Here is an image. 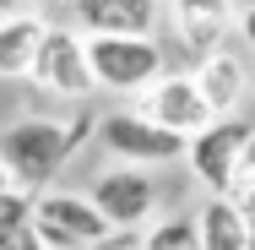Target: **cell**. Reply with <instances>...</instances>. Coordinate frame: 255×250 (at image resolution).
<instances>
[{
    "label": "cell",
    "mask_w": 255,
    "mask_h": 250,
    "mask_svg": "<svg viewBox=\"0 0 255 250\" xmlns=\"http://www.w3.org/2000/svg\"><path fill=\"white\" fill-rule=\"evenodd\" d=\"M87 136H98V114L93 109H76L65 120L22 114L16 125L0 131V163H5V174H11V185L22 196H44V191H54L60 169L87 147Z\"/></svg>",
    "instance_id": "obj_1"
},
{
    "label": "cell",
    "mask_w": 255,
    "mask_h": 250,
    "mask_svg": "<svg viewBox=\"0 0 255 250\" xmlns=\"http://www.w3.org/2000/svg\"><path fill=\"white\" fill-rule=\"evenodd\" d=\"M33 234L49 250H93V245L136 250L141 245V234H114L87 191H60V185L44 191V196H33Z\"/></svg>",
    "instance_id": "obj_2"
},
{
    "label": "cell",
    "mask_w": 255,
    "mask_h": 250,
    "mask_svg": "<svg viewBox=\"0 0 255 250\" xmlns=\"http://www.w3.org/2000/svg\"><path fill=\"white\" fill-rule=\"evenodd\" d=\"M27 87L44 93V98H54V103H87L98 93L93 65H87V38L71 22H49L44 44H38V60L27 71Z\"/></svg>",
    "instance_id": "obj_3"
},
{
    "label": "cell",
    "mask_w": 255,
    "mask_h": 250,
    "mask_svg": "<svg viewBox=\"0 0 255 250\" xmlns=\"http://www.w3.org/2000/svg\"><path fill=\"white\" fill-rule=\"evenodd\" d=\"M87 196L109 218L114 234H141L147 223L163 218V191H157L152 169H130V163H103L87 185Z\"/></svg>",
    "instance_id": "obj_4"
},
{
    "label": "cell",
    "mask_w": 255,
    "mask_h": 250,
    "mask_svg": "<svg viewBox=\"0 0 255 250\" xmlns=\"http://www.w3.org/2000/svg\"><path fill=\"white\" fill-rule=\"evenodd\" d=\"M87 65H93L98 93L136 98L168 71V54L157 38H87Z\"/></svg>",
    "instance_id": "obj_5"
},
{
    "label": "cell",
    "mask_w": 255,
    "mask_h": 250,
    "mask_svg": "<svg viewBox=\"0 0 255 250\" xmlns=\"http://www.w3.org/2000/svg\"><path fill=\"white\" fill-rule=\"evenodd\" d=\"M98 147L109 152V163H130V169L185 163V136L152 125L136 109H109V114H98Z\"/></svg>",
    "instance_id": "obj_6"
},
{
    "label": "cell",
    "mask_w": 255,
    "mask_h": 250,
    "mask_svg": "<svg viewBox=\"0 0 255 250\" xmlns=\"http://www.w3.org/2000/svg\"><path fill=\"white\" fill-rule=\"evenodd\" d=\"M250 131H255V120H245V114H223V120H212L206 131H196V136L185 142V169H190V180L201 185L206 196H228Z\"/></svg>",
    "instance_id": "obj_7"
},
{
    "label": "cell",
    "mask_w": 255,
    "mask_h": 250,
    "mask_svg": "<svg viewBox=\"0 0 255 250\" xmlns=\"http://www.w3.org/2000/svg\"><path fill=\"white\" fill-rule=\"evenodd\" d=\"M136 114H147L152 125H163V131H174V136H196V131H206L212 125V109H206V98L196 93V82H190V71H163L147 93H136V103H130Z\"/></svg>",
    "instance_id": "obj_8"
},
{
    "label": "cell",
    "mask_w": 255,
    "mask_h": 250,
    "mask_svg": "<svg viewBox=\"0 0 255 250\" xmlns=\"http://www.w3.org/2000/svg\"><path fill=\"white\" fill-rule=\"evenodd\" d=\"M65 16L82 38H157L163 0H71Z\"/></svg>",
    "instance_id": "obj_9"
},
{
    "label": "cell",
    "mask_w": 255,
    "mask_h": 250,
    "mask_svg": "<svg viewBox=\"0 0 255 250\" xmlns=\"http://www.w3.org/2000/svg\"><path fill=\"white\" fill-rule=\"evenodd\" d=\"M234 22H239V0H168V27L190 60L228 49Z\"/></svg>",
    "instance_id": "obj_10"
},
{
    "label": "cell",
    "mask_w": 255,
    "mask_h": 250,
    "mask_svg": "<svg viewBox=\"0 0 255 250\" xmlns=\"http://www.w3.org/2000/svg\"><path fill=\"white\" fill-rule=\"evenodd\" d=\"M190 82H196V93L206 98L212 120L239 114L245 98H250V87H255V76H250V65H245L239 49H217V54H206V60H196L190 65Z\"/></svg>",
    "instance_id": "obj_11"
},
{
    "label": "cell",
    "mask_w": 255,
    "mask_h": 250,
    "mask_svg": "<svg viewBox=\"0 0 255 250\" xmlns=\"http://www.w3.org/2000/svg\"><path fill=\"white\" fill-rule=\"evenodd\" d=\"M44 33H49V16H38V11L0 16V82H27Z\"/></svg>",
    "instance_id": "obj_12"
},
{
    "label": "cell",
    "mask_w": 255,
    "mask_h": 250,
    "mask_svg": "<svg viewBox=\"0 0 255 250\" xmlns=\"http://www.w3.org/2000/svg\"><path fill=\"white\" fill-rule=\"evenodd\" d=\"M196 229H201V250H250V218L228 196H206Z\"/></svg>",
    "instance_id": "obj_13"
},
{
    "label": "cell",
    "mask_w": 255,
    "mask_h": 250,
    "mask_svg": "<svg viewBox=\"0 0 255 250\" xmlns=\"http://www.w3.org/2000/svg\"><path fill=\"white\" fill-rule=\"evenodd\" d=\"M136 250H201L196 212H163L157 223L141 229V245H136Z\"/></svg>",
    "instance_id": "obj_14"
},
{
    "label": "cell",
    "mask_w": 255,
    "mask_h": 250,
    "mask_svg": "<svg viewBox=\"0 0 255 250\" xmlns=\"http://www.w3.org/2000/svg\"><path fill=\"white\" fill-rule=\"evenodd\" d=\"M27 229H33V196L16 191V196L0 201V250H16Z\"/></svg>",
    "instance_id": "obj_15"
},
{
    "label": "cell",
    "mask_w": 255,
    "mask_h": 250,
    "mask_svg": "<svg viewBox=\"0 0 255 250\" xmlns=\"http://www.w3.org/2000/svg\"><path fill=\"white\" fill-rule=\"evenodd\" d=\"M245 196H255V131H250V142H245V152H239L234 185H228V201H245Z\"/></svg>",
    "instance_id": "obj_16"
},
{
    "label": "cell",
    "mask_w": 255,
    "mask_h": 250,
    "mask_svg": "<svg viewBox=\"0 0 255 250\" xmlns=\"http://www.w3.org/2000/svg\"><path fill=\"white\" fill-rule=\"evenodd\" d=\"M234 33H239V44L255 54V0H245V5H239V22H234Z\"/></svg>",
    "instance_id": "obj_17"
},
{
    "label": "cell",
    "mask_w": 255,
    "mask_h": 250,
    "mask_svg": "<svg viewBox=\"0 0 255 250\" xmlns=\"http://www.w3.org/2000/svg\"><path fill=\"white\" fill-rule=\"evenodd\" d=\"M71 0H27V11H38V16H49V11H65Z\"/></svg>",
    "instance_id": "obj_18"
},
{
    "label": "cell",
    "mask_w": 255,
    "mask_h": 250,
    "mask_svg": "<svg viewBox=\"0 0 255 250\" xmlns=\"http://www.w3.org/2000/svg\"><path fill=\"white\" fill-rule=\"evenodd\" d=\"M16 250H49V245H44V240H38L33 229H27V234H22V245H16Z\"/></svg>",
    "instance_id": "obj_19"
},
{
    "label": "cell",
    "mask_w": 255,
    "mask_h": 250,
    "mask_svg": "<svg viewBox=\"0 0 255 250\" xmlns=\"http://www.w3.org/2000/svg\"><path fill=\"white\" fill-rule=\"evenodd\" d=\"M5 196H16V185H11V174H5V163H0V201Z\"/></svg>",
    "instance_id": "obj_20"
},
{
    "label": "cell",
    "mask_w": 255,
    "mask_h": 250,
    "mask_svg": "<svg viewBox=\"0 0 255 250\" xmlns=\"http://www.w3.org/2000/svg\"><path fill=\"white\" fill-rule=\"evenodd\" d=\"M11 11H27V0H0V16H11Z\"/></svg>",
    "instance_id": "obj_21"
},
{
    "label": "cell",
    "mask_w": 255,
    "mask_h": 250,
    "mask_svg": "<svg viewBox=\"0 0 255 250\" xmlns=\"http://www.w3.org/2000/svg\"><path fill=\"white\" fill-rule=\"evenodd\" d=\"M250 250H255V223H250Z\"/></svg>",
    "instance_id": "obj_22"
},
{
    "label": "cell",
    "mask_w": 255,
    "mask_h": 250,
    "mask_svg": "<svg viewBox=\"0 0 255 250\" xmlns=\"http://www.w3.org/2000/svg\"><path fill=\"white\" fill-rule=\"evenodd\" d=\"M93 250H109V245H93Z\"/></svg>",
    "instance_id": "obj_23"
}]
</instances>
